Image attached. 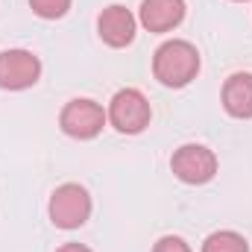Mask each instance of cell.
<instances>
[{"label":"cell","mask_w":252,"mask_h":252,"mask_svg":"<svg viewBox=\"0 0 252 252\" xmlns=\"http://www.w3.org/2000/svg\"><path fill=\"white\" fill-rule=\"evenodd\" d=\"M153 73L167 88H182L199 73V53L190 41H164L153 56Z\"/></svg>","instance_id":"obj_1"},{"label":"cell","mask_w":252,"mask_h":252,"mask_svg":"<svg viewBox=\"0 0 252 252\" xmlns=\"http://www.w3.org/2000/svg\"><path fill=\"white\" fill-rule=\"evenodd\" d=\"M106 112H103V106L100 103H94V100H70L67 106L62 109V115H59V126H62L64 135H70V138H79V141H88V138H94V135H100V129L106 126Z\"/></svg>","instance_id":"obj_5"},{"label":"cell","mask_w":252,"mask_h":252,"mask_svg":"<svg viewBox=\"0 0 252 252\" xmlns=\"http://www.w3.org/2000/svg\"><path fill=\"white\" fill-rule=\"evenodd\" d=\"M223 109L232 118H241V121L252 118V73L241 70V73H232L226 79V85H223Z\"/></svg>","instance_id":"obj_9"},{"label":"cell","mask_w":252,"mask_h":252,"mask_svg":"<svg viewBox=\"0 0 252 252\" xmlns=\"http://www.w3.org/2000/svg\"><path fill=\"white\" fill-rule=\"evenodd\" d=\"M32 12L44 21H56V18H64L67 9H70V0H30Z\"/></svg>","instance_id":"obj_11"},{"label":"cell","mask_w":252,"mask_h":252,"mask_svg":"<svg viewBox=\"0 0 252 252\" xmlns=\"http://www.w3.org/2000/svg\"><path fill=\"white\" fill-rule=\"evenodd\" d=\"M91 217V196L76 182L59 185L50 196V220L56 229H79Z\"/></svg>","instance_id":"obj_2"},{"label":"cell","mask_w":252,"mask_h":252,"mask_svg":"<svg viewBox=\"0 0 252 252\" xmlns=\"http://www.w3.org/2000/svg\"><path fill=\"white\" fill-rule=\"evenodd\" d=\"M170 170L185 185H205L217 173V156L208 147H202V144H185V147H179L173 153Z\"/></svg>","instance_id":"obj_4"},{"label":"cell","mask_w":252,"mask_h":252,"mask_svg":"<svg viewBox=\"0 0 252 252\" xmlns=\"http://www.w3.org/2000/svg\"><path fill=\"white\" fill-rule=\"evenodd\" d=\"M41 76V62L30 50H3L0 53V88L24 91L32 88Z\"/></svg>","instance_id":"obj_6"},{"label":"cell","mask_w":252,"mask_h":252,"mask_svg":"<svg viewBox=\"0 0 252 252\" xmlns=\"http://www.w3.org/2000/svg\"><path fill=\"white\" fill-rule=\"evenodd\" d=\"M150 118H153L150 103H147V97H144L138 88H124V91H118V94L112 97V103H109V121H112V126H115L118 132H124V135H138V132H144V129L150 126Z\"/></svg>","instance_id":"obj_3"},{"label":"cell","mask_w":252,"mask_h":252,"mask_svg":"<svg viewBox=\"0 0 252 252\" xmlns=\"http://www.w3.org/2000/svg\"><path fill=\"white\" fill-rule=\"evenodd\" d=\"M153 252H190V247L179 238V235H164V238L156 241Z\"/></svg>","instance_id":"obj_12"},{"label":"cell","mask_w":252,"mask_h":252,"mask_svg":"<svg viewBox=\"0 0 252 252\" xmlns=\"http://www.w3.org/2000/svg\"><path fill=\"white\" fill-rule=\"evenodd\" d=\"M138 18L150 32H170L185 18V0H144Z\"/></svg>","instance_id":"obj_8"},{"label":"cell","mask_w":252,"mask_h":252,"mask_svg":"<svg viewBox=\"0 0 252 252\" xmlns=\"http://www.w3.org/2000/svg\"><path fill=\"white\" fill-rule=\"evenodd\" d=\"M202 252H250V244L238 232H214L205 238Z\"/></svg>","instance_id":"obj_10"},{"label":"cell","mask_w":252,"mask_h":252,"mask_svg":"<svg viewBox=\"0 0 252 252\" xmlns=\"http://www.w3.org/2000/svg\"><path fill=\"white\" fill-rule=\"evenodd\" d=\"M97 32L109 47H126L135 38V15L126 6H106L97 18Z\"/></svg>","instance_id":"obj_7"},{"label":"cell","mask_w":252,"mask_h":252,"mask_svg":"<svg viewBox=\"0 0 252 252\" xmlns=\"http://www.w3.org/2000/svg\"><path fill=\"white\" fill-rule=\"evenodd\" d=\"M56 252H91V250L82 247V244H64V247H59Z\"/></svg>","instance_id":"obj_13"}]
</instances>
